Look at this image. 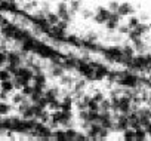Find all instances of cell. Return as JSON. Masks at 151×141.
Segmentation results:
<instances>
[{
	"instance_id": "cell-30",
	"label": "cell",
	"mask_w": 151,
	"mask_h": 141,
	"mask_svg": "<svg viewBox=\"0 0 151 141\" xmlns=\"http://www.w3.org/2000/svg\"><path fill=\"white\" fill-rule=\"evenodd\" d=\"M0 2H2V0H0Z\"/></svg>"
},
{
	"instance_id": "cell-7",
	"label": "cell",
	"mask_w": 151,
	"mask_h": 141,
	"mask_svg": "<svg viewBox=\"0 0 151 141\" xmlns=\"http://www.w3.org/2000/svg\"><path fill=\"white\" fill-rule=\"evenodd\" d=\"M61 95H62V88L61 86L53 85V86H46V89H45V97L47 98V101L55 100V98H61Z\"/></svg>"
},
{
	"instance_id": "cell-18",
	"label": "cell",
	"mask_w": 151,
	"mask_h": 141,
	"mask_svg": "<svg viewBox=\"0 0 151 141\" xmlns=\"http://www.w3.org/2000/svg\"><path fill=\"white\" fill-rule=\"evenodd\" d=\"M21 92L25 95V97H30L33 92H34V86H33V82L31 83H27V85H24L22 86V89H21Z\"/></svg>"
},
{
	"instance_id": "cell-12",
	"label": "cell",
	"mask_w": 151,
	"mask_h": 141,
	"mask_svg": "<svg viewBox=\"0 0 151 141\" xmlns=\"http://www.w3.org/2000/svg\"><path fill=\"white\" fill-rule=\"evenodd\" d=\"M27 98H28V97H25V95H24V94H22L21 91H18L17 94H14V95H12V98H11V103H12V104H14V106L17 107L18 104L24 103V101H25Z\"/></svg>"
},
{
	"instance_id": "cell-25",
	"label": "cell",
	"mask_w": 151,
	"mask_h": 141,
	"mask_svg": "<svg viewBox=\"0 0 151 141\" xmlns=\"http://www.w3.org/2000/svg\"><path fill=\"white\" fill-rule=\"evenodd\" d=\"M2 119H3V116H2V114H0V123H2Z\"/></svg>"
},
{
	"instance_id": "cell-3",
	"label": "cell",
	"mask_w": 151,
	"mask_h": 141,
	"mask_svg": "<svg viewBox=\"0 0 151 141\" xmlns=\"http://www.w3.org/2000/svg\"><path fill=\"white\" fill-rule=\"evenodd\" d=\"M95 65V80H104L108 77L111 68L107 65V64H98V62H93Z\"/></svg>"
},
{
	"instance_id": "cell-5",
	"label": "cell",
	"mask_w": 151,
	"mask_h": 141,
	"mask_svg": "<svg viewBox=\"0 0 151 141\" xmlns=\"http://www.w3.org/2000/svg\"><path fill=\"white\" fill-rule=\"evenodd\" d=\"M122 20H123V18H122L117 12H111V17L108 18V21H107L104 25H105V28H107L110 33H113V31H116V30L119 28Z\"/></svg>"
},
{
	"instance_id": "cell-1",
	"label": "cell",
	"mask_w": 151,
	"mask_h": 141,
	"mask_svg": "<svg viewBox=\"0 0 151 141\" xmlns=\"http://www.w3.org/2000/svg\"><path fill=\"white\" fill-rule=\"evenodd\" d=\"M111 17V11L107 8V6H98L96 9H95V14H93V21L96 22V24H99V25H104L107 21H108V18Z\"/></svg>"
},
{
	"instance_id": "cell-10",
	"label": "cell",
	"mask_w": 151,
	"mask_h": 141,
	"mask_svg": "<svg viewBox=\"0 0 151 141\" xmlns=\"http://www.w3.org/2000/svg\"><path fill=\"white\" fill-rule=\"evenodd\" d=\"M68 9L71 12V15H76L82 11V2L80 0H70L68 2Z\"/></svg>"
},
{
	"instance_id": "cell-19",
	"label": "cell",
	"mask_w": 151,
	"mask_h": 141,
	"mask_svg": "<svg viewBox=\"0 0 151 141\" xmlns=\"http://www.w3.org/2000/svg\"><path fill=\"white\" fill-rule=\"evenodd\" d=\"M88 110H91V111H99V103L96 100L91 98L88 101Z\"/></svg>"
},
{
	"instance_id": "cell-11",
	"label": "cell",
	"mask_w": 151,
	"mask_h": 141,
	"mask_svg": "<svg viewBox=\"0 0 151 141\" xmlns=\"http://www.w3.org/2000/svg\"><path fill=\"white\" fill-rule=\"evenodd\" d=\"M148 138V134L144 126H139L135 129V141H145Z\"/></svg>"
},
{
	"instance_id": "cell-24",
	"label": "cell",
	"mask_w": 151,
	"mask_h": 141,
	"mask_svg": "<svg viewBox=\"0 0 151 141\" xmlns=\"http://www.w3.org/2000/svg\"><path fill=\"white\" fill-rule=\"evenodd\" d=\"M145 131H147V134H148V137H151V122L145 126Z\"/></svg>"
},
{
	"instance_id": "cell-14",
	"label": "cell",
	"mask_w": 151,
	"mask_h": 141,
	"mask_svg": "<svg viewBox=\"0 0 151 141\" xmlns=\"http://www.w3.org/2000/svg\"><path fill=\"white\" fill-rule=\"evenodd\" d=\"M46 18H47V21H49V24L50 25H56L58 22H59V17H58V14L56 12H52V11H49L47 14H46Z\"/></svg>"
},
{
	"instance_id": "cell-15",
	"label": "cell",
	"mask_w": 151,
	"mask_h": 141,
	"mask_svg": "<svg viewBox=\"0 0 151 141\" xmlns=\"http://www.w3.org/2000/svg\"><path fill=\"white\" fill-rule=\"evenodd\" d=\"M110 110H111V100L110 97H105L99 103V111H110Z\"/></svg>"
},
{
	"instance_id": "cell-21",
	"label": "cell",
	"mask_w": 151,
	"mask_h": 141,
	"mask_svg": "<svg viewBox=\"0 0 151 141\" xmlns=\"http://www.w3.org/2000/svg\"><path fill=\"white\" fill-rule=\"evenodd\" d=\"M80 14H82V17H83L85 20H91V18H93V14H95V11L92 12V11H89V9H86V8H82Z\"/></svg>"
},
{
	"instance_id": "cell-8",
	"label": "cell",
	"mask_w": 151,
	"mask_h": 141,
	"mask_svg": "<svg viewBox=\"0 0 151 141\" xmlns=\"http://www.w3.org/2000/svg\"><path fill=\"white\" fill-rule=\"evenodd\" d=\"M14 104L12 103H9V101H6V100H0V114H2L3 117L5 116H9L11 113H12V110H14Z\"/></svg>"
},
{
	"instance_id": "cell-23",
	"label": "cell",
	"mask_w": 151,
	"mask_h": 141,
	"mask_svg": "<svg viewBox=\"0 0 151 141\" xmlns=\"http://www.w3.org/2000/svg\"><path fill=\"white\" fill-rule=\"evenodd\" d=\"M117 31H119V34H124V36H127V33L130 31V27L127 25V24H124V25H119V28H117Z\"/></svg>"
},
{
	"instance_id": "cell-16",
	"label": "cell",
	"mask_w": 151,
	"mask_h": 141,
	"mask_svg": "<svg viewBox=\"0 0 151 141\" xmlns=\"http://www.w3.org/2000/svg\"><path fill=\"white\" fill-rule=\"evenodd\" d=\"M12 79V74L11 72L6 68V67H0V82H3V80H9Z\"/></svg>"
},
{
	"instance_id": "cell-27",
	"label": "cell",
	"mask_w": 151,
	"mask_h": 141,
	"mask_svg": "<svg viewBox=\"0 0 151 141\" xmlns=\"http://www.w3.org/2000/svg\"><path fill=\"white\" fill-rule=\"evenodd\" d=\"M150 117H151V111H150Z\"/></svg>"
},
{
	"instance_id": "cell-9",
	"label": "cell",
	"mask_w": 151,
	"mask_h": 141,
	"mask_svg": "<svg viewBox=\"0 0 151 141\" xmlns=\"http://www.w3.org/2000/svg\"><path fill=\"white\" fill-rule=\"evenodd\" d=\"M0 91H2V92H6L8 95H9V94H12V92L15 91V85H14L12 79L0 82Z\"/></svg>"
},
{
	"instance_id": "cell-17",
	"label": "cell",
	"mask_w": 151,
	"mask_h": 141,
	"mask_svg": "<svg viewBox=\"0 0 151 141\" xmlns=\"http://www.w3.org/2000/svg\"><path fill=\"white\" fill-rule=\"evenodd\" d=\"M139 22H141V18H139V17L130 15V17H127V22H126V24H127V25L130 27V30H132V28H135Z\"/></svg>"
},
{
	"instance_id": "cell-22",
	"label": "cell",
	"mask_w": 151,
	"mask_h": 141,
	"mask_svg": "<svg viewBox=\"0 0 151 141\" xmlns=\"http://www.w3.org/2000/svg\"><path fill=\"white\" fill-rule=\"evenodd\" d=\"M119 5H120V2H117V0H111V2H108V6H107V8H108L111 12H117Z\"/></svg>"
},
{
	"instance_id": "cell-2",
	"label": "cell",
	"mask_w": 151,
	"mask_h": 141,
	"mask_svg": "<svg viewBox=\"0 0 151 141\" xmlns=\"http://www.w3.org/2000/svg\"><path fill=\"white\" fill-rule=\"evenodd\" d=\"M132 108H133V100H132L130 97L122 94V95L119 97V108H117V111L127 114L129 111H132Z\"/></svg>"
},
{
	"instance_id": "cell-26",
	"label": "cell",
	"mask_w": 151,
	"mask_h": 141,
	"mask_svg": "<svg viewBox=\"0 0 151 141\" xmlns=\"http://www.w3.org/2000/svg\"><path fill=\"white\" fill-rule=\"evenodd\" d=\"M9 2H17V0H9Z\"/></svg>"
},
{
	"instance_id": "cell-6",
	"label": "cell",
	"mask_w": 151,
	"mask_h": 141,
	"mask_svg": "<svg viewBox=\"0 0 151 141\" xmlns=\"http://www.w3.org/2000/svg\"><path fill=\"white\" fill-rule=\"evenodd\" d=\"M117 14L122 18H127L130 15H135V6L132 3H129V2H120L119 9H117Z\"/></svg>"
},
{
	"instance_id": "cell-29",
	"label": "cell",
	"mask_w": 151,
	"mask_h": 141,
	"mask_svg": "<svg viewBox=\"0 0 151 141\" xmlns=\"http://www.w3.org/2000/svg\"><path fill=\"white\" fill-rule=\"evenodd\" d=\"M150 48H151V45H150Z\"/></svg>"
},
{
	"instance_id": "cell-28",
	"label": "cell",
	"mask_w": 151,
	"mask_h": 141,
	"mask_svg": "<svg viewBox=\"0 0 151 141\" xmlns=\"http://www.w3.org/2000/svg\"><path fill=\"white\" fill-rule=\"evenodd\" d=\"M0 94H2V91H0Z\"/></svg>"
},
{
	"instance_id": "cell-4",
	"label": "cell",
	"mask_w": 151,
	"mask_h": 141,
	"mask_svg": "<svg viewBox=\"0 0 151 141\" xmlns=\"http://www.w3.org/2000/svg\"><path fill=\"white\" fill-rule=\"evenodd\" d=\"M56 14H58V17L61 20H64L67 22H71V17L73 15H71V12L68 9V3L67 2H59L56 5Z\"/></svg>"
},
{
	"instance_id": "cell-20",
	"label": "cell",
	"mask_w": 151,
	"mask_h": 141,
	"mask_svg": "<svg viewBox=\"0 0 151 141\" xmlns=\"http://www.w3.org/2000/svg\"><path fill=\"white\" fill-rule=\"evenodd\" d=\"M105 97H107V95H105L102 91H99V89H95V91H93V94H92V98H93V100H96L98 103H101Z\"/></svg>"
},
{
	"instance_id": "cell-13",
	"label": "cell",
	"mask_w": 151,
	"mask_h": 141,
	"mask_svg": "<svg viewBox=\"0 0 151 141\" xmlns=\"http://www.w3.org/2000/svg\"><path fill=\"white\" fill-rule=\"evenodd\" d=\"M122 135H123V140L124 141H135V129L133 128H126L124 131H122Z\"/></svg>"
}]
</instances>
